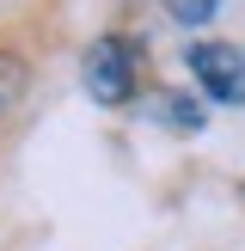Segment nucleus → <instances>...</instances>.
<instances>
[{"mask_svg":"<svg viewBox=\"0 0 245 251\" xmlns=\"http://www.w3.org/2000/svg\"><path fill=\"white\" fill-rule=\"evenodd\" d=\"M80 74H86V92H92L98 104H122V98H135L141 55H135V43H129V37H98V43L86 49Z\"/></svg>","mask_w":245,"mask_h":251,"instance_id":"f257e3e1","label":"nucleus"},{"mask_svg":"<svg viewBox=\"0 0 245 251\" xmlns=\"http://www.w3.org/2000/svg\"><path fill=\"white\" fill-rule=\"evenodd\" d=\"M190 74L215 104H245V55L233 43H190Z\"/></svg>","mask_w":245,"mask_h":251,"instance_id":"f03ea898","label":"nucleus"},{"mask_svg":"<svg viewBox=\"0 0 245 251\" xmlns=\"http://www.w3.org/2000/svg\"><path fill=\"white\" fill-rule=\"evenodd\" d=\"M159 6H166L178 25H202V19H215V12H220V0H159Z\"/></svg>","mask_w":245,"mask_h":251,"instance_id":"7ed1b4c3","label":"nucleus"}]
</instances>
